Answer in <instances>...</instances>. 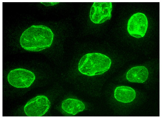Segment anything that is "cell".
<instances>
[{
	"label": "cell",
	"instance_id": "3",
	"mask_svg": "<svg viewBox=\"0 0 162 118\" xmlns=\"http://www.w3.org/2000/svg\"><path fill=\"white\" fill-rule=\"evenodd\" d=\"M35 79L34 73L23 68L12 70L7 75L9 83L16 88H28L33 83Z\"/></svg>",
	"mask_w": 162,
	"mask_h": 118
},
{
	"label": "cell",
	"instance_id": "8",
	"mask_svg": "<svg viewBox=\"0 0 162 118\" xmlns=\"http://www.w3.org/2000/svg\"><path fill=\"white\" fill-rule=\"evenodd\" d=\"M136 96L135 90L130 87L119 86L116 88L114 92V97L119 102L127 103L133 101Z\"/></svg>",
	"mask_w": 162,
	"mask_h": 118
},
{
	"label": "cell",
	"instance_id": "6",
	"mask_svg": "<svg viewBox=\"0 0 162 118\" xmlns=\"http://www.w3.org/2000/svg\"><path fill=\"white\" fill-rule=\"evenodd\" d=\"M112 4L111 2H94L91 8L90 18L95 24H101L111 17Z\"/></svg>",
	"mask_w": 162,
	"mask_h": 118
},
{
	"label": "cell",
	"instance_id": "2",
	"mask_svg": "<svg viewBox=\"0 0 162 118\" xmlns=\"http://www.w3.org/2000/svg\"><path fill=\"white\" fill-rule=\"evenodd\" d=\"M111 64L110 59L105 55L89 53L81 58L78 69L82 74L91 76L103 74L109 69Z\"/></svg>",
	"mask_w": 162,
	"mask_h": 118
},
{
	"label": "cell",
	"instance_id": "10",
	"mask_svg": "<svg viewBox=\"0 0 162 118\" xmlns=\"http://www.w3.org/2000/svg\"><path fill=\"white\" fill-rule=\"evenodd\" d=\"M40 3L47 7L53 6L59 3V2H41Z\"/></svg>",
	"mask_w": 162,
	"mask_h": 118
},
{
	"label": "cell",
	"instance_id": "4",
	"mask_svg": "<svg viewBox=\"0 0 162 118\" xmlns=\"http://www.w3.org/2000/svg\"><path fill=\"white\" fill-rule=\"evenodd\" d=\"M50 106V102L46 96L38 95L28 101L24 110L27 116H41L48 111Z\"/></svg>",
	"mask_w": 162,
	"mask_h": 118
},
{
	"label": "cell",
	"instance_id": "9",
	"mask_svg": "<svg viewBox=\"0 0 162 118\" xmlns=\"http://www.w3.org/2000/svg\"><path fill=\"white\" fill-rule=\"evenodd\" d=\"M61 108L68 113L74 115L83 111L85 106L82 101L79 100L69 98L63 101Z\"/></svg>",
	"mask_w": 162,
	"mask_h": 118
},
{
	"label": "cell",
	"instance_id": "7",
	"mask_svg": "<svg viewBox=\"0 0 162 118\" xmlns=\"http://www.w3.org/2000/svg\"><path fill=\"white\" fill-rule=\"evenodd\" d=\"M149 75L148 70L144 66H137L129 70L126 75L127 79L132 82L143 83L146 81Z\"/></svg>",
	"mask_w": 162,
	"mask_h": 118
},
{
	"label": "cell",
	"instance_id": "5",
	"mask_svg": "<svg viewBox=\"0 0 162 118\" xmlns=\"http://www.w3.org/2000/svg\"><path fill=\"white\" fill-rule=\"evenodd\" d=\"M148 22L146 16L138 12L134 14L129 19L127 30L132 36L139 38L145 35L148 27Z\"/></svg>",
	"mask_w": 162,
	"mask_h": 118
},
{
	"label": "cell",
	"instance_id": "1",
	"mask_svg": "<svg viewBox=\"0 0 162 118\" xmlns=\"http://www.w3.org/2000/svg\"><path fill=\"white\" fill-rule=\"evenodd\" d=\"M54 34L51 29L43 25H34L26 30L20 40L24 49L31 52H39L50 47Z\"/></svg>",
	"mask_w": 162,
	"mask_h": 118
}]
</instances>
